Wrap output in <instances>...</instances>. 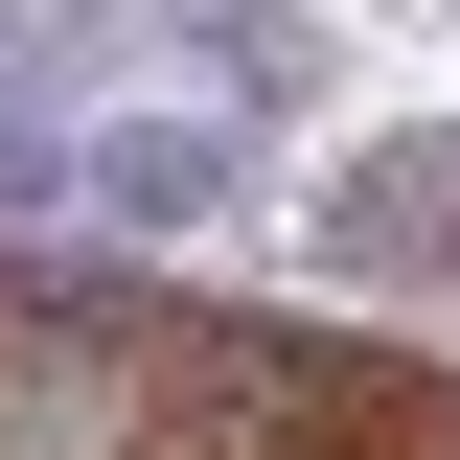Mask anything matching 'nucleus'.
<instances>
[{
  "instance_id": "1",
  "label": "nucleus",
  "mask_w": 460,
  "mask_h": 460,
  "mask_svg": "<svg viewBox=\"0 0 460 460\" xmlns=\"http://www.w3.org/2000/svg\"><path fill=\"white\" fill-rule=\"evenodd\" d=\"M93 230H208L230 184H253V115H93Z\"/></svg>"
},
{
  "instance_id": "2",
  "label": "nucleus",
  "mask_w": 460,
  "mask_h": 460,
  "mask_svg": "<svg viewBox=\"0 0 460 460\" xmlns=\"http://www.w3.org/2000/svg\"><path fill=\"white\" fill-rule=\"evenodd\" d=\"M323 253L345 277H392V253H460V138H392V162L323 184Z\"/></svg>"
},
{
  "instance_id": "3",
  "label": "nucleus",
  "mask_w": 460,
  "mask_h": 460,
  "mask_svg": "<svg viewBox=\"0 0 460 460\" xmlns=\"http://www.w3.org/2000/svg\"><path fill=\"white\" fill-rule=\"evenodd\" d=\"M162 47H208V69H230V115L323 93V47H299V0H162Z\"/></svg>"
}]
</instances>
